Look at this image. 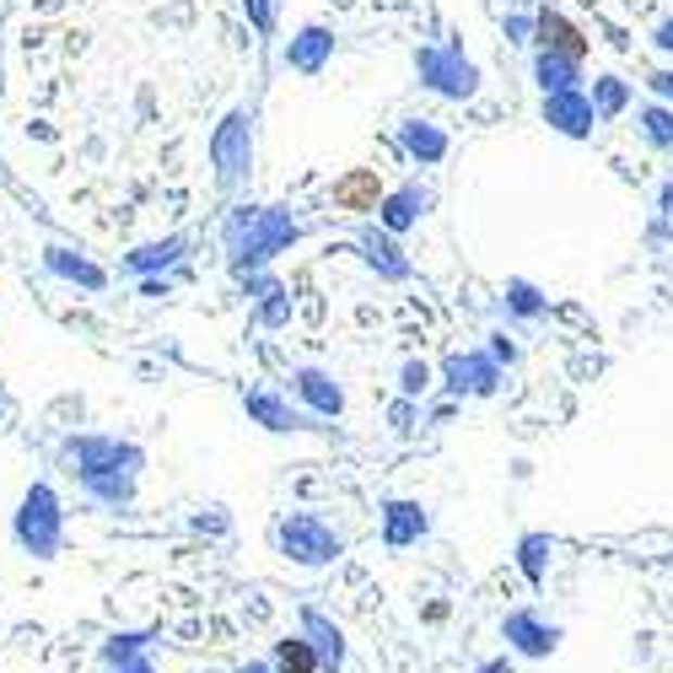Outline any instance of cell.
<instances>
[{
  "instance_id": "1",
  "label": "cell",
  "mask_w": 673,
  "mask_h": 673,
  "mask_svg": "<svg viewBox=\"0 0 673 673\" xmlns=\"http://www.w3.org/2000/svg\"><path fill=\"white\" fill-rule=\"evenodd\" d=\"M378 194H383V178L367 173V167H361V173H345V178L334 183V205H340V211H372Z\"/></svg>"
},
{
  "instance_id": "2",
  "label": "cell",
  "mask_w": 673,
  "mask_h": 673,
  "mask_svg": "<svg viewBox=\"0 0 673 673\" xmlns=\"http://www.w3.org/2000/svg\"><path fill=\"white\" fill-rule=\"evenodd\" d=\"M16 534H22V544H27L33 555H49V549H54V512H49V496H33V501H27Z\"/></svg>"
},
{
  "instance_id": "3",
  "label": "cell",
  "mask_w": 673,
  "mask_h": 673,
  "mask_svg": "<svg viewBox=\"0 0 673 673\" xmlns=\"http://www.w3.org/2000/svg\"><path fill=\"white\" fill-rule=\"evenodd\" d=\"M269 669H275V673H318V658H313L307 636H285V642H275Z\"/></svg>"
},
{
  "instance_id": "4",
  "label": "cell",
  "mask_w": 673,
  "mask_h": 673,
  "mask_svg": "<svg viewBox=\"0 0 673 673\" xmlns=\"http://www.w3.org/2000/svg\"><path fill=\"white\" fill-rule=\"evenodd\" d=\"M538 33H544V43H549V49H560L566 60H582V54H587V38H582L566 16H544V22H538Z\"/></svg>"
},
{
  "instance_id": "5",
  "label": "cell",
  "mask_w": 673,
  "mask_h": 673,
  "mask_svg": "<svg viewBox=\"0 0 673 673\" xmlns=\"http://www.w3.org/2000/svg\"><path fill=\"white\" fill-rule=\"evenodd\" d=\"M507 636H512V642H518V652H529V658L555 652V631H538L529 614H512V620H507Z\"/></svg>"
},
{
  "instance_id": "6",
  "label": "cell",
  "mask_w": 673,
  "mask_h": 673,
  "mask_svg": "<svg viewBox=\"0 0 673 673\" xmlns=\"http://www.w3.org/2000/svg\"><path fill=\"white\" fill-rule=\"evenodd\" d=\"M307 631H313V658H318V669H340L345 663V647H340V631H329L318 614H307Z\"/></svg>"
},
{
  "instance_id": "7",
  "label": "cell",
  "mask_w": 673,
  "mask_h": 673,
  "mask_svg": "<svg viewBox=\"0 0 673 673\" xmlns=\"http://www.w3.org/2000/svg\"><path fill=\"white\" fill-rule=\"evenodd\" d=\"M119 673H151V663H145V658H135V663H125Z\"/></svg>"
},
{
  "instance_id": "8",
  "label": "cell",
  "mask_w": 673,
  "mask_h": 673,
  "mask_svg": "<svg viewBox=\"0 0 673 673\" xmlns=\"http://www.w3.org/2000/svg\"><path fill=\"white\" fill-rule=\"evenodd\" d=\"M238 673H275V669H269V663H243Z\"/></svg>"
}]
</instances>
